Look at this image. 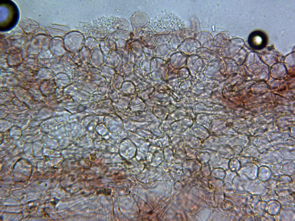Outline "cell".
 Listing matches in <instances>:
<instances>
[{
    "label": "cell",
    "mask_w": 295,
    "mask_h": 221,
    "mask_svg": "<svg viewBox=\"0 0 295 221\" xmlns=\"http://www.w3.org/2000/svg\"><path fill=\"white\" fill-rule=\"evenodd\" d=\"M251 41L254 46H258L263 44V39L261 35H255L251 38Z\"/></svg>",
    "instance_id": "obj_1"
}]
</instances>
